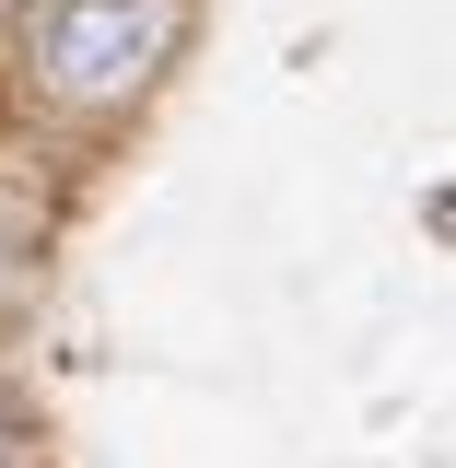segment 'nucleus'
<instances>
[{"label": "nucleus", "mask_w": 456, "mask_h": 468, "mask_svg": "<svg viewBox=\"0 0 456 468\" xmlns=\"http://www.w3.org/2000/svg\"><path fill=\"white\" fill-rule=\"evenodd\" d=\"M0 445H12V421H0Z\"/></svg>", "instance_id": "2"}, {"label": "nucleus", "mask_w": 456, "mask_h": 468, "mask_svg": "<svg viewBox=\"0 0 456 468\" xmlns=\"http://www.w3.org/2000/svg\"><path fill=\"white\" fill-rule=\"evenodd\" d=\"M175 48V0H58L36 24V70L70 106H129Z\"/></svg>", "instance_id": "1"}]
</instances>
